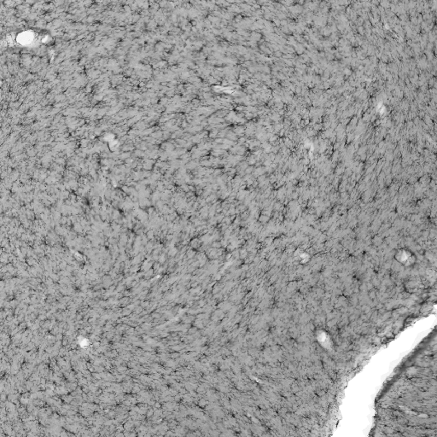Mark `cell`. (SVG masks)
I'll list each match as a JSON object with an SVG mask.
<instances>
[{
    "label": "cell",
    "instance_id": "cell-1",
    "mask_svg": "<svg viewBox=\"0 0 437 437\" xmlns=\"http://www.w3.org/2000/svg\"><path fill=\"white\" fill-rule=\"evenodd\" d=\"M394 258L399 264L405 268H411L417 261L416 255H414L411 250L406 248H401L396 250Z\"/></svg>",
    "mask_w": 437,
    "mask_h": 437
}]
</instances>
